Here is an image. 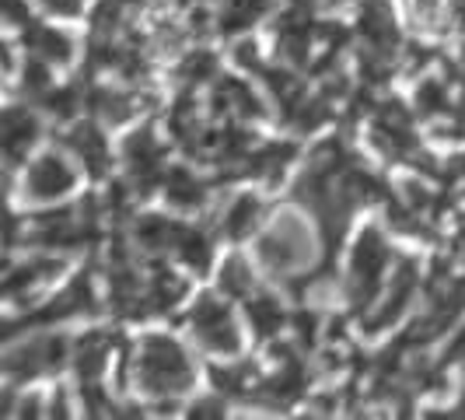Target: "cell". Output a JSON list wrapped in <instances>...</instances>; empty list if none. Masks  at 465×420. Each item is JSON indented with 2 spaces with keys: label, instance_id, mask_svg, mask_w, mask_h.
I'll return each mask as SVG.
<instances>
[{
  "label": "cell",
  "instance_id": "11",
  "mask_svg": "<svg viewBox=\"0 0 465 420\" xmlns=\"http://www.w3.org/2000/svg\"><path fill=\"white\" fill-rule=\"evenodd\" d=\"M67 147L74 151V158H81L84 172L94 175V179H102V175L109 172V165H113L109 140H105V134H102L98 126H92V123L74 126V130L67 134Z\"/></svg>",
  "mask_w": 465,
  "mask_h": 420
},
{
  "label": "cell",
  "instance_id": "38",
  "mask_svg": "<svg viewBox=\"0 0 465 420\" xmlns=\"http://www.w3.org/2000/svg\"><path fill=\"white\" fill-rule=\"evenodd\" d=\"M294 326H298L302 344H315V333H319V315H315V312H302V315L294 319Z\"/></svg>",
  "mask_w": 465,
  "mask_h": 420
},
{
  "label": "cell",
  "instance_id": "32",
  "mask_svg": "<svg viewBox=\"0 0 465 420\" xmlns=\"http://www.w3.org/2000/svg\"><path fill=\"white\" fill-rule=\"evenodd\" d=\"M49 70H53V64L39 60V56H32V60L25 64L22 88H25V95H28V98H43V95L53 88V77H49Z\"/></svg>",
  "mask_w": 465,
  "mask_h": 420
},
{
  "label": "cell",
  "instance_id": "5",
  "mask_svg": "<svg viewBox=\"0 0 465 420\" xmlns=\"http://www.w3.org/2000/svg\"><path fill=\"white\" fill-rule=\"evenodd\" d=\"M189 329L196 336V344L217 357H234L242 350V333L234 323V312L228 308V302L203 295L196 298L193 312H189Z\"/></svg>",
  "mask_w": 465,
  "mask_h": 420
},
{
  "label": "cell",
  "instance_id": "31",
  "mask_svg": "<svg viewBox=\"0 0 465 420\" xmlns=\"http://www.w3.org/2000/svg\"><path fill=\"white\" fill-rule=\"evenodd\" d=\"M448 15V0H410V18L420 32H441Z\"/></svg>",
  "mask_w": 465,
  "mask_h": 420
},
{
  "label": "cell",
  "instance_id": "14",
  "mask_svg": "<svg viewBox=\"0 0 465 420\" xmlns=\"http://www.w3.org/2000/svg\"><path fill=\"white\" fill-rule=\"evenodd\" d=\"M39 119L35 113H28L22 105H15V109H7L4 113V130H0V140H4V155H7V162L18 165L25 162V155H28V147L39 140Z\"/></svg>",
  "mask_w": 465,
  "mask_h": 420
},
{
  "label": "cell",
  "instance_id": "36",
  "mask_svg": "<svg viewBox=\"0 0 465 420\" xmlns=\"http://www.w3.org/2000/svg\"><path fill=\"white\" fill-rule=\"evenodd\" d=\"M189 414L200 420H217V417H224V403H221V399H196V403L189 406Z\"/></svg>",
  "mask_w": 465,
  "mask_h": 420
},
{
  "label": "cell",
  "instance_id": "41",
  "mask_svg": "<svg viewBox=\"0 0 465 420\" xmlns=\"http://www.w3.org/2000/svg\"><path fill=\"white\" fill-rule=\"evenodd\" d=\"M39 406H43V399H39V396H28L22 403V414H25V417H35V414H39Z\"/></svg>",
  "mask_w": 465,
  "mask_h": 420
},
{
  "label": "cell",
  "instance_id": "16",
  "mask_svg": "<svg viewBox=\"0 0 465 420\" xmlns=\"http://www.w3.org/2000/svg\"><path fill=\"white\" fill-rule=\"evenodd\" d=\"M60 266H64V259L60 256H35V259H25L22 266H15V270H7V280H4V291H7V298H25V295H32L35 287H43L49 280L60 274Z\"/></svg>",
  "mask_w": 465,
  "mask_h": 420
},
{
  "label": "cell",
  "instance_id": "2",
  "mask_svg": "<svg viewBox=\"0 0 465 420\" xmlns=\"http://www.w3.org/2000/svg\"><path fill=\"white\" fill-rule=\"evenodd\" d=\"M259 263L273 274V277L294 280L298 274H308L312 259H315V238L308 232L298 214H280L277 221L259 235Z\"/></svg>",
  "mask_w": 465,
  "mask_h": 420
},
{
  "label": "cell",
  "instance_id": "9",
  "mask_svg": "<svg viewBox=\"0 0 465 420\" xmlns=\"http://www.w3.org/2000/svg\"><path fill=\"white\" fill-rule=\"evenodd\" d=\"M213 113L217 116H238V119H262L266 105L259 102L249 81L242 77H221L213 85Z\"/></svg>",
  "mask_w": 465,
  "mask_h": 420
},
{
  "label": "cell",
  "instance_id": "6",
  "mask_svg": "<svg viewBox=\"0 0 465 420\" xmlns=\"http://www.w3.org/2000/svg\"><path fill=\"white\" fill-rule=\"evenodd\" d=\"M162 140L151 126H140L130 137L123 140V165L130 175V186L137 196H151L154 186L164 183V165H162Z\"/></svg>",
  "mask_w": 465,
  "mask_h": 420
},
{
  "label": "cell",
  "instance_id": "34",
  "mask_svg": "<svg viewBox=\"0 0 465 420\" xmlns=\"http://www.w3.org/2000/svg\"><path fill=\"white\" fill-rule=\"evenodd\" d=\"M465 361V326H459L448 336V347H444L441 365H462Z\"/></svg>",
  "mask_w": 465,
  "mask_h": 420
},
{
  "label": "cell",
  "instance_id": "35",
  "mask_svg": "<svg viewBox=\"0 0 465 420\" xmlns=\"http://www.w3.org/2000/svg\"><path fill=\"white\" fill-rule=\"evenodd\" d=\"M4 7V18L11 25H32V15H28V0H0Z\"/></svg>",
  "mask_w": 465,
  "mask_h": 420
},
{
  "label": "cell",
  "instance_id": "40",
  "mask_svg": "<svg viewBox=\"0 0 465 420\" xmlns=\"http://www.w3.org/2000/svg\"><path fill=\"white\" fill-rule=\"evenodd\" d=\"M67 393H64V389H60V393H56V396H53V403H49V414H56V417H67Z\"/></svg>",
  "mask_w": 465,
  "mask_h": 420
},
{
  "label": "cell",
  "instance_id": "1",
  "mask_svg": "<svg viewBox=\"0 0 465 420\" xmlns=\"http://www.w3.org/2000/svg\"><path fill=\"white\" fill-rule=\"evenodd\" d=\"M193 378H196L193 357H189V350L175 336H168V333L143 336L137 354V382L147 396L179 399L193 385Z\"/></svg>",
  "mask_w": 465,
  "mask_h": 420
},
{
  "label": "cell",
  "instance_id": "42",
  "mask_svg": "<svg viewBox=\"0 0 465 420\" xmlns=\"http://www.w3.org/2000/svg\"><path fill=\"white\" fill-rule=\"evenodd\" d=\"M448 11H451V18L465 22V0H448Z\"/></svg>",
  "mask_w": 465,
  "mask_h": 420
},
{
  "label": "cell",
  "instance_id": "29",
  "mask_svg": "<svg viewBox=\"0 0 465 420\" xmlns=\"http://www.w3.org/2000/svg\"><path fill=\"white\" fill-rule=\"evenodd\" d=\"M179 77L186 85H207V81L217 77V56L203 46L189 49L186 56H183V64H179Z\"/></svg>",
  "mask_w": 465,
  "mask_h": 420
},
{
  "label": "cell",
  "instance_id": "4",
  "mask_svg": "<svg viewBox=\"0 0 465 420\" xmlns=\"http://www.w3.org/2000/svg\"><path fill=\"white\" fill-rule=\"evenodd\" d=\"M70 357H74V347L67 344V336H60V333H35V336L22 340L18 347L7 350L4 372H7V378L22 382V378H35V375L60 372Z\"/></svg>",
  "mask_w": 465,
  "mask_h": 420
},
{
  "label": "cell",
  "instance_id": "21",
  "mask_svg": "<svg viewBox=\"0 0 465 420\" xmlns=\"http://www.w3.org/2000/svg\"><path fill=\"white\" fill-rule=\"evenodd\" d=\"M259 217H262L259 196L238 193L232 204L224 207V214H221V232L228 235V238H234V242H242V238H249V235L256 232Z\"/></svg>",
  "mask_w": 465,
  "mask_h": 420
},
{
  "label": "cell",
  "instance_id": "25",
  "mask_svg": "<svg viewBox=\"0 0 465 420\" xmlns=\"http://www.w3.org/2000/svg\"><path fill=\"white\" fill-rule=\"evenodd\" d=\"M270 4H273V0H224V7H221V15H217V32L238 35V32L252 28V25L270 11Z\"/></svg>",
  "mask_w": 465,
  "mask_h": 420
},
{
  "label": "cell",
  "instance_id": "20",
  "mask_svg": "<svg viewBox=\"0 0 465 420\" xmlns=\"http://www.w3.org/2000/svg\"><path fill=\"white\" fill-rule=\"evenodd\" d=\"M189 284L175 270H154V277L143 291V308L154 315H168L175 305L186 298Z\"/></svg>",
  "mask_w": 465,
  "mask_h": 420
},
{
  "label": "cell",
  "instance_id": "15",
  "mask_svg": "<svg viewBox=\"0 0 465 420\" xmlns=\"http://www.w3.org/2000/svg\"><path fill=\"white\" fill-rule=\"evenodd\" d=\"M183 235V221H172L164 214H143L134 228L137 249H143L147 256H162V253H175Z\"/></svg>",
  "mask_w": 465,
  "mask_h": 420
},
{
  "label": "cell",
  "instance_id": "19",
  "mask_svg": "<svg viewBox=\"0 0 465 420\" xmlns=\"http://www.w3.org/2000/svg\"><path fill=\"white\" fill-rule=\"evenodd\" d=\"M109 354H113V336H105V333H88V336H81L77 340V347H74V372L81 382H98L102 372H105V365H109Z\"/></svg>",
  "mask_w": 465,
  "mask_h": 420
},
{
  "label": "cell",
  "instance_id": "37",
  "mask_svg": "<svg viewBox=\"0 0 465 420\" xmlns=\"http://www.w3.org/2000/svg\"><path fill=\"white\" fill-rule=\"evenodd\" d=\"M39 4L56 18H77L81 15V0H39Z\"/></svg>",
  "mask_w": 465,
  "mask_h": 420
},
{
  "label": "cell",
  "instance_id": "23",
  "mask_svg": "<svg viewBox=\"0 0 465 420\" xmlns=\"http://www.w3.org/2000/svg\"><path fill=\"white\" fill-rule=\"evenodd\" d=\"M210 378H213V385H217V393H224V396H238V399H249L256 396L259 389V372L249 365V361H238V365H217L213 372H210Z\"/></svg>",
  "mask_w": 465,
  "mask_h": 420
},
{
  "label": "cell",
  "instance_id": "33",
  "mask_svg": "<svg viewBox=\"0 0 465 420\" xmlns=\"http://www.w3.org/2000/svg\"><path fill=\"white\" fill-rule=\"evenodd\" d=\"M234 64H238L242 70H252V74H259V70L266 67V64H262V56H259L256 39H242V43L234 46Z\"/></svg>",
  "mask_w": 465,
  "mask_h": 420
},
{
  "label": "cell",
  "instance_id": "22",
  "mask_svg": "<svg viewBox=\"0 0 465 420\" xmlns=\"http://www.w3.org/2000/svg\"><path fill=\"white\" fill-rule=\"evenodd\" d=\"M164 200L175 210H196L207 204V186L189 172V168H172L164 172Z\"/></svg>",
  "mask_w": 465,
  "mask_h": 420
},
{
  "label": "cell",
  "instance_id": "7",
  "mask_svg": "<svg viewBox=\"0 0 465 420\" xmlns=\"http://www.w3.org/2000/svg\"><path fill=\"white\" fill-rule=\"evenodd\" d=\"M74 186H77V172L56 151L39 155L25 168V200H32V204H56V200L70 196Z\"/></svg>",
  "mask_w": 465,
  "mask_h": 420
},
{
  "label": "cell",
  "instance_id": "39",
  "mask_svg": "<svg viewBox=\"0 0 465 420\" xmlns=\"http://www.w3.org/2000/svg\"><path fill=\"white\" fill-rule=\"evenodd\" d=\"M451 256L465 263V214L459 217V225H455V235H451Z\"/></svg>",
  "mask_w": 465,
  "mask_h": 420
},
{
  "label": "cell",
  "instance_id": "24",
  "mask_svg": "<svg viewBox=\"0 0 465 420\" xmlns=\"http://www.w3.org/2000/svg\"><path fill=\"white\" fill-rule=\"evenodd\" d=\"M245 315H249V326L256 333L259 340H273L283 323H287V315H283V308L273 295H252V298H245Z\"/></svg>",
  "mask_w": 465,
  "mask_h": 420
},
{
  "label": "cell",
  "instance_id": "44",
  "mask_svg": "<svg viewBox=\"0 0 465 420\" xmlns=\"http://www.w3.org/2000/svg\"><path fill=\"white\" fill-rule=\"evenodd\" d=\"M329 4H343V0H329Z\"/></svg>",
  "mask_w": 465,
  "mask_h": 420
},
{
  "label": "cell",
  "instance_id": "26",
  "mask_svg": "<svg viewBox=\"0 0 465 420\" xmlns=\"http://www.w3.org/2000/svg\"><path fill=\"white\" fill-rule=\"evenodd\" d=\"M221 291H224V298H238V302H245V298H252V291H256V274H252V263L245 256H228L224 259V266H221Z\"/></svg>",
  "mask_w": 465,
  "mask_h": 420
},
{
  "label": "cell",
  "instance_id": "18",
  "mask_svg": "<svg viewBox=\"0 0 465 420\" xmlns=\"http://www.w3.org/2000/svg\"><path fill=\"white\" fill-rule=\"evenodd\" d=\"M88 109H92L94 116L102 119V123H109V126H119V123H130V119L137 116L140 109H143V98L134 92H113V88H94L88 95Z\"/></svg>",
  "mask_w": 465,
  "mask_h": 420
},
{
  "label": "cell",
  "instance_id": "8",
  "mask_svg": "<svg viewBox=\"0 0 465 420\" xmlns=\"http://www.w3.org/2000/svg\"><path fill=\"white\" fill-rule=\"evenodd\" d=\"M420 287V270L413 259H402L399 270H392V284L378 302L364 312V333H381V329L396 326L406 315V308L413 305V295Z\"/></svg>",
  "mask_w": 465,
  "mask_h": 420
},
{
  "label": "cell",
  "instance_id": "28",
  "mask_svg": "<svg viewBox=\"0 0 465 420\" xmlns=\"http://www.w3.org/2000/svg\"><path fill=\"white\" fill-rule=\"evenodd\" d=\"M413 102H417L420 116H427V119H438L451 113V92H448V85H444L441 77H423L417 85Z\"/></svg>",
  "mask_w": 465,
  "mask_h": 420
},
{
  "label": "cell",
  "instance_id": "13",
  "mask_svg": "<svg viewBox=\"0 0 465 420\" xmlns=\"http://www.w3.org/2000/svg\"><path fill=\"white\" fill-rule=\"evenodd\" d=\"M25 46L32 56L46 60L53 67H67L74 60V39L64 28H53V25H25Z\"/></svg>",
  "mask_w": 465,
  "mask_h": 420
},
{
  "label": "cell",
  "instance_id": "43",
  "mask_svg": "<svg viewBox=\"0 0 465 420\" xmlns=\"http://www.w3.org/2000/svg\"><path fill=\"white\" fill-rule=\"evenodd\" d=\"M462 67H465V46H462Z\"/></svg>",
  "mask_w": 465,
  "mask_h": 420
},
{
  "label": "cell",
  "instance_id": "30",
  "mask_svg": "<svg viewBox=\"0 0 465 420\" xmlns=\"http://www.w3.org/2000/svg\"><path fill=\"white\" fill-rule=\"evenodd\" d=\"M81 95H77V88H49L43 98H39V105L46 109L53 119H60V123H67V119H74L77 113H81Z\"/></svg>",
  "mask_w": 465,
  "mask_h": 420
},
{
  "label": "cell",
  "instance_id": "12",
  "mask_svg": "<svg viewBox=\"0 0 465 420\" xmlns=\"http://www.w3.org/2000/svg\"><path fill=\"white\" fill-rule=\"evenodd\" d=\"M357 32L364 35L368 49L381 53V56H392L399 49V28H396V22H392V11H389L381 0H368V4H364Z\"/></svg>",
  "mask_w": 465,
  "mask_h": 420
},
{
  "label": "cell",
  "instance_id": "3",
  "mask_svg": "<svg viewBox=\"0 0 465 420\" xmlns=\"http://www.w3.org/2000/svg\"><path fill=\"white\" fill-rule=\"evenodd\" d=\"M389 266H392V249H389L385 235L378 232V228H364V232L357 235V242H353L350 274H347L350 305H353L361 315L378 302V295H381V287H385Z\"/></svg>",
  "mask_w": 465,
  "mask_h": 420
},
{
  "label": "cell",
  "instance_id": "27",
  "mask_svg": "<svg viewBox=\"0 0 465 420\" xmlns=\"http://www.w3.org/2000/svg\"><path fill=\"white\" fill-rule=\"evenodd\" d=\"M175 256L186 263L189 270L196 274H207L210 259H213V242L203 228H193V225H183V235H179V245H175Z\"/></svg>",
  "mask_w": 465,
  "mask_h": 420
},
{
  "label": "cell",
  "instance_id": "10",
  "mask_svg": "<svg viewBox=\"0 0 465 420\" xmlns=\"http://www.w3.org/2000/svg\"><path fill=\"white\" fill-rule=\"evenodd\" d=\"M315 35H319V28L304 15V4H302L298 11L283 15V22L277 25V49L283 53V60L291 67H304L308 64V46H312Z\"/></svg>",
  "mask_w": 465,
  "mask_h": 420
},
{
  "label": "cell",
  "instance_id": "17",
  "mask_svg": "<svg viewBox=\"0 0 465 420\" xmlns=\"http://www.w3.org/2000/svg\"><path fill=\"white\" fill-rule=\"evenodd\" d=\"M294 155H298L294 144H262V147H252V155L245 158V165L238 172L262 179V183H277L283 175V168L294 162Z\"/></svg>",
  "mask_w": 465,
  "mask_h": 420
}]
</instances>
